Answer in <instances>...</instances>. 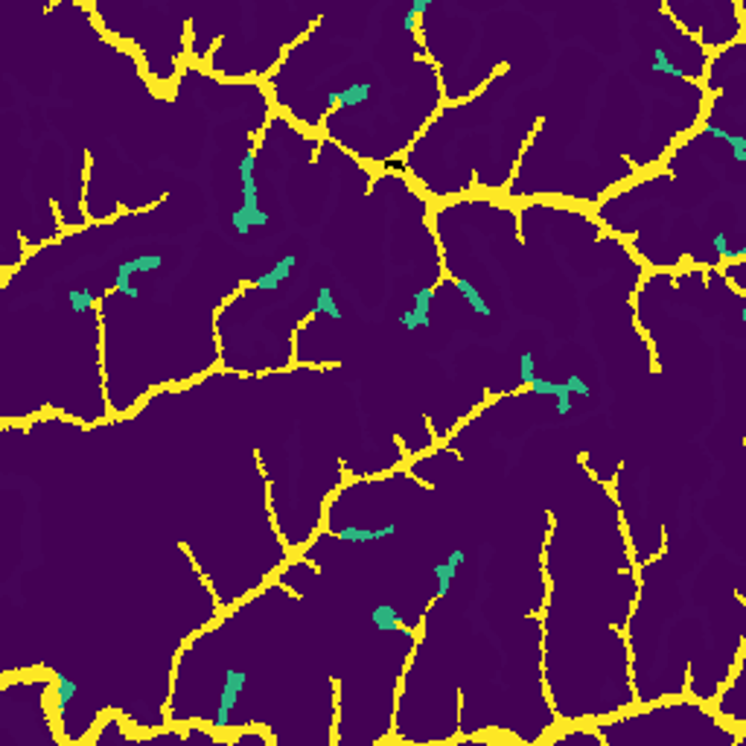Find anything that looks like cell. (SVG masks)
I'll return each mask as SVG.
<instances>
[{"instance_id": "obj_1", "label": "cell", "mask_w": 746, "mask_h": 746, "mask_svg": "<svg viewBox=\"0 0 746 746\" xmlns=\"http://www.w3.org/2000/svg\"><path fill=\"white\" fill-rule=\"evenodd\" d=\"M239 181H243V216L251 222V228H266L272 222V216L260 207V190H257V155L254 149L243 155L239 161Z\"/></svg>"}, {"instance_id": "obj_2", "label": "cell", "mask_w": 746, "mask_h": 746, "mask_svg": "<svg viewBox=\"0 0 746 746\" xmlns=\"http://www.w3.org/2000/svg\"><path fill=\"white\" fill-rule=\"evenodd\" d=\"M163 266V257H155V254H146V257H132V260H123L117 266V280H114V292L126 295L132 301L140 298V289L132 286V274H143V272H158Z\"/></svg>"}, {"instance_id": "obj_3", "label": "cell", "mask_w": 746, "mask_h": 746, "mask_svg": "<svg viewBox=\"0 0 746 746\" xmlns=\"http://www.w3.org/2000/svg\"><path fill=\"white\" fill-rule=\"evenodd\" d=\"M245 680L248 677H245V673H239V670H231L228 677H225L222 697H219V709H216V720H213L216 729L231 726V711L239 703V694H243V688H245Z\"/></svg>"}, {"instance_id": "obj_4", "label": "cell", "mask_w": 746, "mask_h": 746, "mask_svg": "<svg viewBox=\"0 0 746 746\" xmlns=\"http://www.w3.org/2000/svg\"><path fill=\"white\" fill-rule=\"evenodd\" d=\"M431 301H435V289H431V286H426V289H420V292H414V303H412V309H405L402 315H400V327L408 330V332H414V330H420V327H429Z\"/></svg>"}, {"instance_id": "obj_5", "label": "cell", "mask_w": 746, "mask_h": 746, "mask_svg": "<svg viewBox=\"0 0 746 746\" xmlns=\"http://www.w3.org/2000/svg\"><path fill=\"white\" fill-rule=\"evenodd\" d=\"M464 563H467V551H464V548H455L443 563H435V566H431V571H435V581H438V598H446V595H449L455 574H458V569H461Z\"/></svg>"}, {"instance_id": "obj_6", "label": "cell", "mask_w": 746, "mask_h": 746, "mask_svg": "<svg viewBox=\"0 0 746 746\" xmlns=\"http://www.w3.org/2000/svg\"><path fill=\"white\" fill-rule=\"evenodd\" d=\"M295 266H298V257H292V254L280 257L266 274H260L254 280V289H260V292H274V289H280L283 280H289V274L295 272Z\"/></svg>"}, {"instance_id": "obj_7", "label": "cell", "mask_w": 746, "mask_h": 746, "mask_svg": "<svg viewBox=\"0 0 746 746\" xmlns=\"http://www.w3.org/2000/svg\"><path fill=\"white\" fill-rule=\"evenodd\" d=\"M397 525H382V528H359V525H347L339 531V540L344 542H376L385 537H394Z\"/></svg>"}, {"instance_id": "obj_8", "label": "cell", "mask_w": 746, "mask_h": 746, "mask_svg": "<svg viewBox=\"0 0 746 746\" xmlns=\"http://www.w3.org/2000/svg\"><path fill=\"white\" fill-rule=\"evenodd\" d=\"M371 91H373L371 82H356V85H350V88H344V91H339V93H330V96H327V103L353 108V105L368 103V100H371Z\"/></svg>"}, {"instance_id": "obj_9", "label": "cell", "mask_w": 746, "mask_h": 746, "mask_svg": "<svg viewBox=\"0 0 746 746\" xmlns=\"http://www.w3.org/2000/svg\"><path fill=\"white\" fill-rule=\"evenodd\" d=\"M452 283H455V289H458V292H461V298L467 301V306L475 312V315H481V318H490V303L484 301V295H481V292H478V289H475L470 280H464V277H455Z\"/></svg>"}, {"instance_id": "obj_10", "label": "cell", "mask_w": 746, "mask_h": 746, "mask_svg": "<svg viewBox=\"0 0 746 746\" xmlns=\"http://www.w3.org/2000/svg\"><path fill=\"white\" fill-rule=\"evenodd\" d=\"M315 315H327L332 321H342L344 318V312L339 309V303H335L332 298V289L330 286H318V298H315Z\"/></svg>"}, {"instance_id": "obj_11", "label": "cell", "mask_w": 746, "mask_h": 746, "mask_svg": "<svg viewBox=\"0 0 746 746\" xmlns=\"http://www.w3.org/2000/svg\"><path fill=\"white\" fill-rule=\"evenodd\" d=\"M373 627L376 630H400L402 627V618L397 615V610L394 607H388V604H379V607H373Z\"/></svg>"}, {"instance_id": "obj_12", "label": "cell", "mask_w": 746, "mask_h": 746, "mask_svg": "<svg viewBox=\"0 0 746 746\" xmlns=\"http://www.w3.org/2000/svg\"><path fill=\"white\" fill-rule=\"evenodd\" d=\"M74 697H76V682L70 677H64V673H56V709H59V714H64L67 703L74 700Z\"/></svg>"}, {"instance_id": "obj_13", "label": "cell", "mask_w": 746, "mask_h": 746, "mask_svg": "<svg viewBox=\"0 0 746 746\" xmlns=\"http://www.w3.org/2000/svg\"><path fill=\"white\" fill-rule=\"evenodd\" d=\"M93 292L91 289H74V292H70V312H88V309H93Z\"/></svg>"}, {"instance_id": "obj_14", "label": "cell", "mask_w": 746, "mask_h": 746, "mask_svg": "<svg viewBox=\"0 0 746 746\" xmlns=\"http://www.w3.org/2000/svg\"><path fill=\"white\" fill-rule=\"evenodd\" d=\"M653 70H656V74H665V76H680L682 74V70H677V64L670 62V56L662 50V47L653 50Z\"/></svg>"}, {"instance_id": "obj_15", "label": "cell", "mask_w": 746, "mask_h": 746, "mask_svg": "<svg viewBox=\"0 0 746 746\" xmlns=\"http://www.w3.org/2000/svg\"><path fill=\"white\" fill-rule=\"evenodd\" d=\"M519 376H522V382H531L537 376V359H534L531 350H525L519 356Z\"/></svg>"}, {"instance_id": "obj_16", "label": "cell", "mask_w": 746, "mask_h": 746, "mask_svg": "<svg viewBox=\"0 0 746 746\" xmlns=\"http://www.w3.org/2000/svg\"><path fill=\"white\" fill-rule=\"evenodd\" d=\"M528 388H531V394H537V397H554L557 382H551L545 376H534L531 382H528Z\"/></svg>"}, {"instance_id": "obj_17", "label": "cell", "mask_w": 746, "mask_h": 746, "mask_svg": "<svg viewBox=\"0 0 746 746\" xmlns=\"http://www.w3.org/2000/svg\"><path fill=\"white\" fill-rule=\"evenodd\" d=\"M554 400H557V414L566 417L571 412V391L566 388V382H557V388H554Z\"/></svg>"}, {"instance_id": "obj_18", "label": "cell", "mask_w": 746, "mask_h": 746, "mask_svg": "<svg viewBox=\"0 0 746 746\" xmlns=\"http://www.w3.org/2000/svg\"><path fill=\"white\" fill-rule=\"evenodd\" d=\"M566 388L571 391V397H589V385L583 382L581 373H569L566 376Z\"/></svg>"}, {"instance_id": "obj_19", "label": "cell", "mask_w": 746, "mask_h": 746, "mask_svg": "<svg viewBox=\"0 0 746 746\" xmlns=\"http://www.w3.org/2000/svg\"><path fill=\"white\" fill-rule=\"evenodd\" d=\"M729 146H732L735 161L743 163V161H746V137H743V134H732V137H729Z\"/></svg>"}, {"instance_id": "obj_20", "label": "cell", "mask_w": 746, "mask_h": 746, "mask_svg": "<svg viewBox=\"0 0 746 746\" xmlns=\"http://www.w3.org/2000/svg\"><path fill=\"white\" fill-rule=\"evenodd\" d=\"M420 18H423V15H420V12L412 6V9L405 12V18H402V27H405L408 33H414V30H417V23H420Z\"/></svg>"}, {"instance_id": "obj_21", "label": "cell", "mask_w": 746, "mask_h": 746, "mask_svg": "<svg viewBox=\"0 0 746 746\" xmlns=\"http://www.w3.org/2000/svg\"><path fill=\"white\" fill-rule=\"evenodd\" d=\"M412 6H414V9H417V12H420V15H423V12H429V9H431V4H429V0H414V4H412Z\"/></svg>"}]
</instances>
